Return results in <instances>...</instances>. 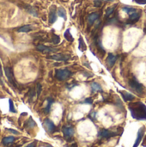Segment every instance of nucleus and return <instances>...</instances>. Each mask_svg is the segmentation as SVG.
I'll return each instance as SVG.
<instances>
[{
    "label": "nucleus",
    "mask_w": 146,
    "mask_h": 147,
    "mask_svg": "<svg viewBox=\"0 0 146 147\" xmlns=\"http://www.w3.org/2000/svg\"><path fill=\"white\" fill-rule=\"evenodd\" d=\"M134 2L139 4H146V0H134Z\"/></svg>",
    "instance_id": "c85d7f7f"
},
{
    "label": "nucleus",
    "mask_w": 146,
    "mask_h": 147,
    "mask_svg": "<svg viewBox=\"0 0 146 147\" xmlns=\"http://www.w3.org/2000/svg\"><path fill=\"white\" fill-rule=\"evenodd\" d=\"M9 109H10V111H12V112H15V108H14V104H13V102L11 101V100H9Z\"/></svg>",
    "instance_id": "bb28decb"
},
{
    "label": "nucleus",
    "mask_w": 146,
    "mask_h": 147,
    "mask_svg": "<svg viewBox=\"0 0 146 147\" xmlns=\"http://www.w3.org/2000/svg\"><path fill=\"white\" fill-rule=\"evenodd\" d=\"M79 48L82 51H85L86 50V45H85V43H84V41H83L82 37L79 38Z\"/></svg>",
    "instance_id": "4be33fe9"
},
{
    "label": "nucleus",
    "mask_w": 146,
    "mask_h": 147,
    "mask_svg": "<svg viewBox=\"0 0 146 147\" xmlns=\"http://www.w3.org/2000/svg\"><path fill=\"white\" fill-rule=\"evenodd\" d=\"M57 20V16H56V9L54 8H52L49 13V23L52 24L53 22H55V21Z\"/></svg>",
    "instance_id": "ddd939ff"
},
{
    "label": "nucleus",
    "mask_w": 146,
    "mask_h": 147,
    "mask_svg": "<svg viewBox=\"0 0 146 147\" xmlns=\"http://www.w3.org/2000/svg\"><path fill=\"white\" fill-rule=\"evenodd\" d=\"M0 84H1V85H3V82H2V80H1V79H0Z\"/></svg>",
    "instance_id": "c9c22d12"
},
{
    "label": "nucleus",
    "mask_w": 146,
    "mask_h": 147,
    "mask_svg": "<svg viewBox=\"0 0 146 147\" xmlns=\"http://www.w3.org/2000/svg\"><path fill=\"white\" fill-rule=\"evenodd\" d=\"M14 140H15V138L12 137V136H10V137H6V138H4V139L3 140V143L4 145H9V144L13 143Z\"/></svg>",
    "instance_id": "aec40b11"
},
{
    "label": "nucleus",
    "mask_w": 146,
    "mask_h": 147,
    "mask_svg": "<svg viewBox=\"0 0 146 147\" xmlns=\"http://www.w3.org/2000/svg\"><path fill=\"white\" fill-rule=\"evenodd\" d=\"M36 49L38 51H40V52H42V53H51V52H54L55 51V49H53L52 47H46V46L42 45V44L38 45L36 47Z\"/></svg>",
    "instance_id": "9b49d317"
},
{
    "label": "nucleus",
    "mask_w": 146,
    "mask_h": 147,
    "mask_svg": "<svg viewBox=\"0 0 146 147\" xmlns=\"http://www.w3.org/2000/svg\"><path fill=\"white\" fill-rule=\"evenodd\" d=\"M129 110L133 118L139 121H146V106L140 102L130 103Z\"/></svg>",
    "instance_id": "f257e3e1"
},
{
    "label": "nucleus",
    "mask_w": 146,
    "mask_h": 147,
    "mask_svg": "<svg viewBox=\"0 0 146 147\" xmlns=\"http://www.w3.org/2000/svg\"><path fill=\"white\" fill-rule=\"evenodd\" d=\"M142 146L144 147H146V135H145V138L144 139V141H143V143H142Z\"/></svg>",
    "instance_id": "c756f323"
},
{
    "label": "nucleus",
    "mask_w": 146,
    "mask_h": 147,
    "mask_svg": "<svg viewBox=\"0 0 146 147\" xmlns=\"http://www.w3.org/2000/svg\"><path fill=\"white\" fill-rule=\"evenodd\" d=\"M59 41H60L59 37L58 35H56V34H53V37H52V42H53L54 44H59Z\"/></svg>",
    "instance_id": "393cba45"
},
{
    "label": "nucleus",
    "mask_w": 146,
    "mask_h": 147,
    "mask_svg": "<svg viewBox=\"0 0 146 147\" xmlns=\"http://www.w3.org/2000/svg\"><path fill=\"white\" fill-rule=\"evenodd\" d=\"M64 36H65V38L68 41H70V42H72V41L74 40V39H73V37H72V35L71 34L70 29H67V30L65 32Z\"/></svg>",
    "instance_id": "a211bd4d"
},
{
    "label": "nucleus",
    "mask_w": 146,
    "mask_h": 147,
    "mask_svg": "<svg viewBox=\"0 0 146 147\" xmlns=\"http://www.w3.org/2000/svg\"><path fill=\"white\" fill-rule=\"evenodd\" d=\"M98 18H99V14L96 13V12H94V13H91L88 16V22H89V24H93Z\"/></svg>",
    "instance_id": "4468645a"
},
{
    "label": "nucleus",
    "mask_w": 146,
    "mask_h": 147,
    "mask_svg": "<svg viewBox=\"0 0 146 147\" xmlns=\"http://www.w3.org/2000/svg\"><path fill=\"white\" fill-rule=\"evenodd\" d=\"M122 9H123L125 12H126L127 14H129V16L132 15V14H133V13H135V12H137L136 9L132 8V7H124Z\"/></svg>",
    "instance_id": "6ab92c4d"
},
{
    "label": "nucleus",
    "mask_w": 146,
    "mask_h": 147,
    "mask_svg": "<svg viewBox=\"0 0 146 147\" xmlns=\"http://www.w3.org/2000/svg\"><path fill=\"white\" fill-rule=\"evenodd\" d=\"M62 132H63V134H64V136H65V139H71L73 136L74 133H75L74 128L72 127H70V126H65V127H63Z\"/></svg>",
    "instance_id": "39448f33"
},
{
    "label": "nucleus",
    "mask_w": 146,
    "mask_h": 147,
    "mask_svg": "<svg viewBox=\"0 0 146 147\" xmlns=\"http://www.w3.org/2000/svg\"><path fill=\"white\" fill-rule=\"evenodd\" d=\"M116 60H117V56L110 53V54H108V58L106 59V62H107V64H108V65L109 67H112L115 64Z\"/></svg>",
    "instance_id": "9d476101"
},
{
    "label": "nucleus",
    "mask_w": 146,
    "mask_h": 147,
    "mask_svg": "<svg viewBox=\"0 0 146 147\" xmlns=\"http://www.w3.org/2000/svg\"><path fill=\"white\" fill-rule=\"evenodd\" d=\"M26 147H35V143H32V144H29L28 146H27Z\"/></svg>",
    "instance_id": "7c9ffc66"
},
{
    "label": "nucleus",
    "mask_w": 146,
    "mask_h": 147,
    "mask_svg": "<svg viewBox=\"0 0 146 147\" xmlns=\"http://www.w3.org/2000/svg\"><path fill=\"white\" fill-rule=\"evenodd\" d=\"M101 1H107V2H112L114 0H101Z\"/></svg>",
    "instance_id": "f704fd0d"
},
{
    "label": "nucleus",
    "mask_w": 146,
    "mask_h": 147,
    "mask_svg": "<svg viewBox=\"0 0 146 147\" xmlns=\"http://www.w3.org/2000/svg\"><path fill=\"white\" fill-rule=\"evenodd\" d=\"M116 135H118V134L112 132V131H109L108 129H102L98 134V136L102 139H110V138L114 137Z\"/></svg>",
    "instance_id": "20e7f679"
},
{
    "label": "nucleus",
    "mask_w": 146,
    "mask_h": 147,
    "mask_svg": "<svg viewBox=\"0 0 146 147\" xmlns=\"http://www.w3.org/2000/svg\"><path fill=\"white\" fill-rule=\"evenodd\" d=\"M114 9H115V6H113V7H110L108 8L107 10H106V17H109L114 11Z\"/></svg>",
    "instance_id": "5701e85b"
},
{
    "label": "nucleus",
    "mask_w": 146,
    "mask_h": 147,
    "mask_svg": "<svg viewBox=\"0 0 146 147\" xmlns=\"http://www.w3.org/2000/svg\"><path fill=\"white\" fill-rule=\"evenodd\" d=\"M46 147H53V146H50V145H47V146H46Z\"/></svg>",
    "instance_id": "e433bc0d"
},
{
    "label": "nucleus",
    "mask_w": 146,
    "mask_h": 147,
    "mask_svg": "<svg viewBox=\"0 0 146 147\" xmlns=\"http://www.w3.org/2000/svg\"><path fill=\"white\" fill-rule=\"evenodd\" d=\"M58 15H59L60 17H63L65 20L66 19V12H65V10L63 8H59V9H58Z\"/></svg>",
    "instance_id": "412c9836"
},
{
    "label": "nucleus",
    "mask_w": 146,
    "mask_h": 147,
    "mask_svg": "<svg viewBox=\"0 0 146 147\" xmlns=\"http://www.w3.org/2000/svg\"><path fill=\"white\" fill-rule=\"evenodd\" d=\"M145 133V127H142L141 128H139V132H138V134H137V139H136V140H135L134 146L133 147L139 146V145L140 144L142 139L144 138Z\"/></svg>",
    "instance_id": "423d86ee"
},
{
    "label": "nucleus",
    "mask_w": 146,
    "mask_h": 147,
    "mask_svg": "<svg viewBox=\"0 0 146 147\" xmlns=\"http://www.w3.org/2000/svg\"><path fill=\"white\" fill-rule=\"evenodd\" d=\"M53 103V100L52 99H48V101H47V105H46V109H45V111H46V113H48L49 111H50V109H51V106H52V104Z\"/></svg>",
    "instance_id": "b1692460"
},
{
    "label": "nucleus",
    "mask_w": 146,
    "mask_h": 147,
    "mask_svg": "<svg viewBox=\"0 0 146 147\" xmlns=\"http://www.w3.org/2000/svg\"><path fill=\"white\" fill-rule=\"evenodd\" d=\"M32 30V26L31 25H24L21 28H19L17 29L18 32H23V33H27V32H29Z\"/></svg>",
    "instance_id": "f3484780"
},
{
    "label": "nucleus",
    "mask_w": 146,
    "mask_h": 147,
    "mask_svg": "<svg viewBox=\"0 0 146 147\" xmlns=\"http://www.w3.org/2000/svg\"><path fill=\"white\" fill-rule=\"evenodd\" d=\"M91 89H92V91L93 92H102V86L98 84V83H92L91 84Z\"/></svg>",
    "instance_id": "dca6fc26"
},
{
    "label": "nucleus",
    "mask_w": 146,
    "mask_h": 147,
    "mask_svg": "<svg viewBox=\"0 0 146 147\" xmlns=\"http://www.w3.org/2000/svg\"><path fill=\"white\" fill-rule=\"evenodd\" d=\"M3 76V69H2V66H1V64H0V77Z\"/></svg>",
    "instance_id": "2f4dec72"
},
{
    "label": "nucleus",
    "mask_w": 146,
    "mask_h": 147,
    "mask_svg": "<svg viewBox=\"0 0 146 147\" xmlns=\"http://www.w3.org/2000/svg\"><path fill=\"white\" fill-rule=\"evenodd\" d=\"M9 131H10V132H12V133H14V134H18L17 132H15L14 130H9Z\"/></svg>",
    "instance_id": "72a5a7b5"
},
{
    "label": "nucleus",
    "mask_w": 146,
    "mask_h": 147,
    "mask_svg": "<svg viewBox=\"0 0 146 147\" xmlns=\"http://www.w3.org/2000/svg\"><path fill=\"white\" fill-rule=\"evenodd\" d=\"M140 16H141V15H140V13H139V12H135V13L130 15V16H129V18H128V20H127V23H129V24H133V23L137 22L139 21V19L140 18Z\"/></svg>",
    "instance_id": "1a4fd4ad"
},
{
    "label": "nucleus",
    "mask_w": 146,
    "mask_h": 147,
    "mask_svg": "<svg viewBox=\"0 0 146 147\" xmlns=\"http://www.w3.org/2000/svg\"><path fill=\"white\" fill-rule=\"evenodd\" d=\"M94 4H95L96 7H100L102 5V2H101V0H95Z\"/></svg>",
    "instance_id": "cd10ccee"
},
{
    "label": "nucleus",
    "mask_w": 146,
    "mask_h": 147,
    "mask_svg": "<svg viewBox=\"0 0 146 147\" xmlns=\"http://www.w3.org/2000/svg\"><path fill=\"white\" fill-rule=\"evenodd\" d=\"M44 124H45V127H46V130H47L49 133H53V132L55 131L56 127H55L54 123H53L52 121H50L49 119H46V120L45 121Z\"/></svg>",
    "instance_id": "6e6552de"
},
{
    "label": "nucleus",
    "mask_w": 146,
    "mask_h": 147,
    "mask_svg": "<svg viewBox=\"0 0 146 147\" xmlns=\"http://www.w3.org/2000/svg\"><path fill=\"white\" fill-rule=\"evenodd\" d=\"M85 104H92L93 103V99L92 98H87V99H85L84 100V102H83Z\"/></svg>",
    "instance_id": "a878e982"
},
{
    "label": "nucleus",
    "mask_w": 146,
    "mask_h": 147,
    "mask_svg": "<svg viewBox=\"0 0 146 147\" xmlns=\"http://www.w3.org/2000/svg\"><path fill=\"white\" fill-rule=\"evenodd\" d=\"M129 86L139 95L143 96L145 93V90H144V86L142 84H140L134 77H133V78L129 81Z\"/></svg>",
    "instance_id": "f03ea898"
},
{
    "label": "nucleus",
    "mask_w": 146,
    "mask_h": 147,
    "mask_svg": "<svg viewBox=\"0 0 146 147\" xmlns=\"http://www.w3.org/2000/svg\"><path fill=\"white\" fill-rule=\"evenodd\" d=\"M120 93L121 94L125 102H130V101H133L134 99V96L131 93H128L126 91H120Z\"/></svg>",
    "instance_id": "f8f14e48"
},
{
    "label": "nucleus",
    "mask_w": 146,
    "mask_h": 147,
    "mask_svg": "<svg viewBox=\"0 0 146 147\" xmlns=\"http://www.w3.org/2000/svg\"><path fill=\"white\" fill-rule=\"evenodd\" d=\"M4 71H5V75H6L7 78L9 80V82H11L12 84H14V77H13V73H12L11 69L9 68V67H6L4 69Z\"/></svg>",
    "instance_id": "2eb2a0df"
},
{
    "label": "nucleus",
    "mask_w": 146,
    "mask_h": 147,
    "mask_svg": "<svg viewBox=\"0 0 146 147\" xmlns=\"http://www.w3.org/2000/svg\"><path fill=\"white\" fill-rule=\"evenodd\" d=\"M47 58L51 59L57 60V61H67L70 59V56L69 55H65V54L58 53V54H53L52 56H48Z\"/></svg>",
    "instance_id": "0eeeda50"
},
{
    "label": "nucleus",
    "mask_w": 146,
    "mask_h": 147,
    "mask_svg": "<svg viewBox=\"0 0 146 147\" xmlns=\"http://www.w3.org/2000/svg\"><path fill=\"white\" fill-rule=\"evenodd\" d=\"M145 32H146V28H145Z\"/></svg>",
    "instance_id": "4c0bfd02"
},
{
    "label": "nucleus",
    "mask_w": 146,
    "mask_h": 147,
    "mask_svg": "<svg viewBox=\"0 0 146 147\" xmlns=\"http://www.w3.org/2000/svg\"><path fill=\"white\" fill-rule=\"evenodd\" d=\"M71 72L68 69H57L55 71V78L59 81H64L70 78Z\"/></svg>",
    "instance_id": "7ed1b4c3"
},
{
    "label": "nucleus",
    "mask_w": 146,
    "mask_h": 147,
    "mask_svg": "<svg viewBox=\"0 0 146 147\" xmlns=\"http://www.w3.org/2000/svg\"><path fill=\"white\" fill-rule=\"evenodd\" d=\"M70 147H77V144H76V143H74V144H72V145H71V146Z\"/></svg>",
    "instance_id": "473e14b6"
}]
</instances>
